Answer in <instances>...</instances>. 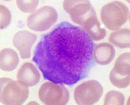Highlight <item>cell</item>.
I'll use <instances>...</instances> for the list:
<instances>
[{"label": "cell", "mask_w": 130, "mask_h": 105, "mask_svg": "<svg viewBox=\"0 0 130 105\" xmlns=\"http://www.w3.org/2000/svg\"><path fill=\"white\" fill-rule=\"evenodd\" d=\"M94 48L84 29L63 22L42 37L32 60L45 80L72 85L89 74L94 64Z\"/></svg>", "instance_id": "obj_1"}, {"label": "cell", "mask_w": 130, "mask_h": 105, "mask_svg": "<svg viewBox=\"0 0 130 105\" xmlns=\"http://www.w3.org/2000/svg\"><path fill=\"white\" fill-rule=\"evenodd\" d=\"M63 7L72 21L81 25L90 36H97L101 33L103 29L89 1H64Z\"/></svg>", "instance_id": "obj_2"}, {"label": "cell", "mask_w": 130, "mask_h": 105, "mask_svg": "<svg viewBox=\"0 0 130 105\" xmlns=\"http://www.w3.org/2000/svg\"><path fill=\"white\" fill-rule=\"evenodd\" d=\"M29 95L28 87L7 78H1V102L5 105H22Z\"/></svg>", "instance_id": "obj_3"}, {"label": "cell", "mask_w": 130, "mask_h": 105, "mask_svg": "<svg viewBox=\"0 0 130 105\" xmlns=\"http://www.w3.org/2000/svg\"><path fill=\"white\" fill-rule=\"evenodd\" d=\"M101 16L102 21L107 29L116 31L127 21L129 10L127 6L121 2H112L102 7Z\"/></svg>", "instance_id": "obj_4"}, {"label": "cell", "mask_w": 130, "mask_h": 105, "mask_svg": "<svg viewBox=\"0 0 130 105\" xmlns=\"http://www.w3.org/2000/svg\"><path fill=\"white\" fill-rule=\"evenodd\" d=\"M40 100L46 105H66L69 99L68 90L61 84L46 82L40 88Z\"/></svg>", "instance_id": "obj_5"}, {"label": "cell", "mask_w": 130, "mask_h": 105, "mask_svg": "<svg viewBox=\"0 0 130 105\" xmlns=\"http://www.w3.org/2000/svg\"><path fill=\"white\" fill-rule=\"evenodd\" d=\"M103 92V87L98 81L89 80L76 87L74 99L78 105H92L99 100Z\"/></svg>", "instance_id": "obj_6"}, {"label": "cell", "mask_w": 130, "mask_h": 105, "mask_svg": "<svg viewBox=\"0 0 130 105\" xmlns=\"http://www.w3.org/2000/svg\"><path fill=\"white\" fill-rule=\"evenodd\" d=\"M58 14L54 8L45 6L31 14L27 19L28 27L37 32L48 30L57 21Z\"/></svg>", "instance_id": "obj_7"}, {"label": "cell", "mask_w": 130, "mask_h": 105, "mask_svg": "<svg viewBox=\"0 0 130 105\" xmlns=\"http://www.w3.org/2000/svg\"><path fill=\"white\" fill-rule=\"evenodd\" d=\"M109 80L117 88L124 89L130 84V53L125 52L117 59L110 72Z\"/></svg>", "instance_id": "obj_8"}, {"label": "cell", "mask_w": 130, "mask_h": 105, "mask_svg": "<svg viewBox=\"0 0 130 105\" xmlns=\"http://www.w3.org/2000/svg\"><path fill=\"white\" fill-rule=\"evenodd\" d=\"M37 39L36 35L27 31H19L14 35L13 43L22 59L30 58L31 48Z\"/></svg>", "instance_id": "obj_9"}, {"label": "cell", "mask_w": 130, "mask_h": 105, "mask_svg": "<svg viewBox=\"0 0 130 105\" xmlns=\"http://www.w3.org/2000/svg\"><path fill=\"white\" fill-rule=\"evenodd\" d=\"M17 80L27 87L35 86L40 81L39 72L32 63H26L19 69L17 75Z\"/></svg>", "instance_id": "obj_10"}, {"label": "cell", "mask_w": 130, "mask_h": 105, "mask_svg": "<svg viewBox=\"0 0 130 105\" xmlns=\"http://www.w3.org/2000/svg\"><path fill=\"white\" fill-rule=\"evenodd\" d=\"M115 48L111 44L102 43L97 45L93 50V56L99 65H106L111 63L115 56Z\"/></svg>", "instance_id": "obj_11"}, {"label": "cell", "mask_w": 130, "mask_h": 105, "mask_svg": "<svg viewBox=\"0 0 130 105\" xmlns=\"http://www.w3.org/2000/svg\"><path fill=\"white\" fill-rule=\"evenodd\" d=\"M1 69L10 71L15 69L19 62L18 54L13 49L5 48L1 51Z\"/></svg>", "instance_id": "obj_12"}, {"label": "cell", "mask_w": 130, "mask_h": 105, "mask_svg": "<svg viewBox=\"0 0 130 105\" xmlns=\"http://www.w3.org/2000/svg\"><path fill=\"white\" fill-rule=\"evenodd\" d=\"M109 41L119 48L129 47V30L123 29L113 32L109 37Z\"/></svg>", "instance_id": "obj_13"}, {"label": "cell", "mask_w": 130, "mask_h": 105, "mask_svg": "<svg viewBox=\"0 0 130 105\" xmlns=\"http://www.w3.org/2000/svg\"><path fill=\"white\" fill-rule=\"evenodd\" d=\"M125 97L119 91L112 90L106 94L104 105H124Z\"/></svg>", "instance_id": "obj_14"}, {"label": "cell", "mask_w": 130, "mask_h": 105, "mask_svg": "<svg viewBox=\"0 0 130 105\" xmlns=\"http://www.w3.org/2000/svg\"><path fill=\"white\" fill-rule=\"evenodd\" d=\"M39 1H17V5L21 11L25 13H30L37 8Z\"/></svg>", "instance_id": "obj_15"}, {"label": "cell", "mask_w": 130, "mask_h": 105, "mask_svg": "<svg viewBox=\"0 0 130 105\" xmlns=\"http://www.w3.org/2000/svg\"><path fill=\"white\" fill-rule=\"evenodd\" d=\"M1 29H4L9 24L11 15L9 11L3 5L1 6Z\"/></svg>", "instance_id": "obj_16"}]
</instances>
